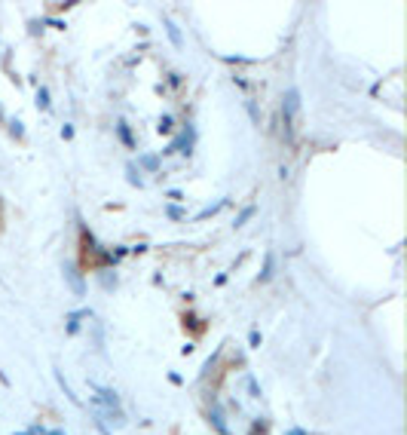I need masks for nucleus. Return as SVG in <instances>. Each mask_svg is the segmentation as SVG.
<instances>
[{
    "mask_svg": "<svg viewBox=\"0 0 407 435\" xmlns=\"http://www.w3.org/2000/svg\"><path fill=\"white\" fill-rule=\"evenodd\" d=\"M166 215L171 218V221H181V218H184V209H181L178 202H171V205H166Z\"/></svg>",
    "mask_w": 407,
    "mask_h": 435,
    "instance_id": "12",
    "label": "nucleus"
},
{
    "mask_svg": "<svg viewBox=\"0 0 407 435\" xmlns=\"http://www.w3.org/2000/svg\"><path fill=\"white\" fill-rule=\"evenodd\" d=\"M126 178H129V184H135V187H144V178H141V172H138L135 166H129V169H126Z\"/></svg>",
    "mask_w": 407,
    "mask_h": 435,
    "instance_id": "10",
    "label": "nucleus"
},
{
    "mask_svg": "<svg viewBox=\"0 0 407 435\" xmlns=\"http://www.w3.org/2000/svg\"><path fill=\"white\" fill-rule=\"evenodd\" d=\"M254 212H257V209H254V205H248V209H242V215L236 218V227H242V224L248 221V218H254Z\"/></svg>",
    "mask_w": 407,
    "mask_h": 435,
    "instance_id": "16",
    "label": "nucleus"
},
{
    "mask_svg": "<svg viewBox=\"0 0 407 435\" xmlns=\"http://www.w3.org/2000/svg\"><path fill=\"white\" fill-rule=\"evenodd\" d=\"M34 101H37V108L40 110H49V105H52V98H49V89H37V98H34Z\"/></svg>",
    "mask_w": 407,
    "mask_h": 435,
    "instance_id": "8",
    "label": "nucleus"
},
{
    "mask_svg": "<svg viewBox=\"0 0 407 435\" xmlns=\"http://www.w3.org/2000/svg\"><path fill=\"white\" fill-rule=\"evenodd\" d=\"M224 205H227L224 199H220V202H214V205H208V209H205V212H199V215H196V221H202V218H208V215H214L217 209H224Z\"/></svg>",
    "mask_w": 407,
    "mask_h": 435,
    "instance_id": "14",
    "label": "nucleus"
},
{
    "mask_svg": "<svg viewBox=\"0 0 407 435\" xmlns=\"http://www.w3.org/2000/svg\"><path fill=\"white\" fill-rule=\"evenodd\" d=\"M208 417H212V423H214V429H217L220 435H230V432H227V423H224V414H220V408H217V405H214L212 411H208Z\"/></svg>",
    "mask_w": 407,
    "mask_h": 435,
    "instance_id": "6",
    "label": "nucleus"
},
{
    "mask_svg": "<svg viewBox=\"0 0 407 435\" xmlns=\"http://www.w3.org/2000/svg\"><path fill=\"white\" fill-rule=\"evenodd\" d=\"M162 25H166V31H169V37H171V46H178V49H181V46H184V34H181V28H178V25H174V22H171L169 16H166V19H162Z\"/></svg>",
    "mask_w": 407,
    "mask_h": 435,
    "instance_id": "4",
    "label": "nucleus"
},
{
    "mask_svg": "<svg viewBox=\"0 0 407 435\" xmlns=\"http://www.w3.org/2000/svg\"><path fill=\"white\" fill-rule=\"evenodd\" d=\"M251 347H260V331H251V337H248Z\"/></svg>",
    "mask_w": 407,
    "mask_h": 435,
    "instance_id": "19",
    "label": "nucleus"
},
{
    "mask_svg": "<svg viewBox=\"0 0 407 435\" xmlns=\"http://www.w3.org/2000/svg\"><path fill=\"white\" fill-rule=\"evenodd\" d=\"M156 129H159L162 135H169V132L174 129V120H171V117H169V113H166V117H162V120H159V126H156Z\"/></svg>",
    "mask_w": 407,
    "mask_h": 435,
    "instance_id": "13",
    "label": "nucleus"
},
{
    "mask_svg": "<svg viewBox=\"0 0 407 435\" xmlns=\"http://www.w3.org/2000/svg\"><path fill=\"white\" fill-rule=\"evenodd\" d=\"M98 279H101V285H104V288L110 291L113 285H116V273H107V270H101V273H98Z\"/></svg>",
    "mask_w": 407,
    "mask_h": 435,
    "instance_id": "11",
    "label": "nucleus"
},
{
    "mask_svg": "<svg viewBox=\"0 0 407 435\" xmlns=\"http://www.w3.org/2000/svg\"><path fill=\"white\" fill-rule=\"evenodd\" d=\"M46 435H64V432H58V429H52V432H46Z\"/></svg>",
    "mask_w": 407,
    "mask_h": 435,
    "instance_id": "22",
    "label": "nucleus"
},
{
    "mask_svg": "<svg viewBox=\"0 0 407 435\" xmlns=\"http://www.w3.org/2000/svg\"><path fill=\"white\" fill-rule=\"evenodd\" d=\"M116 135H120V141L126 144V147H135V135H132V129H129V123H126L123 117L116 120Z\"/></svg>",
    "mask_w": 407,
    "mask_h": 435,
    "instance_id": "5",
    "label": "nucleus"
},
{
    "mask_svg": "<svg viewBox=\"0 0 407 435\" xmlns=\"http://www.w3.org/2000/svg\"><path fill=\"white\" fill-rule=\"evenodd\" d=\"M62 138H64V141H67V138H74V126H71V123H64V126H62Z\"/></svg>",
    "mask_w": 407,
    "mask_h": 435,
    "instance_id": "18",
    "label": "nucleus"
},
{
    "mask_svg": "<svg viewBox=\"0 0 407 435\" xmlns=\"http://www.w3.org/2000/svg\"><path fill=\"white\" fill-rule=\"evenodd\" d=\"M285 435H306V429H291V432H285Z\"/></svg>",
    "mask_w": 407,
    "mask_h": 435,
    "instance_id": "21",
    "label": "nucleus"
},
{
    "mask_svg": "<svg viewBox=\"0 0 407 435\" xmlns=\"http://www.w3.org/2000/svg\"><path fill=\"white\" fill-rule=\"evenodd\" d=\"M190 147H193V126H184V129L174 135V141L169 151H184V153H190Z\"/></svg>",
    "mask_w": 407,
    "mask_h": 435,
    "instance_id": "3",
    "label": "nucleus"
},
{
    "mask_svg": "<svg viewBox=\"0 0 407 435\" xmlns=\"http://www.w3.org/2000/svg\"><path fill=\"white\" fill-rule=\"evenodd\" d=\"M126 255H129V248H126V245H116L110 258H113V264H116V258H126Z\"/></svg>",
    "mask_w": 407,
    "mask_h": 435,
    "instance_id": "17",
    "label": "nucleus"
},
{
    "mask_svg": "<svg viewBox=\"0 0 407 435\" xmlns=\"http://www.w3.org/2000/svg\"><path fill=\"white\" fill-rule=\"evenodd\" d=\"M62 273H64V279H67V285H71V291H74V294H83V291H86L83 276H80V270L71 264V261H64V264H62Z\"/></svg>",
    "mask_w": 407,
    "mask_h": 435,
    "instance_id": "2",
    "label": "nucleus"
},
{
    "mask_svg": "<svg viewBox=\"0 0 407 435\" xmlns=\"http://www.w3.org/2000/svg\"><path fill=\"white\" fill-rule=\"evenodd\" d=\"M297 113H300V92H297V89H288L285 98H282V120H285V129L288 132H291V126H294Z\"/></svg>",
    "mask_w": 407,
    "mask_h": 435,
    "instance_id": "1",
    "label": "nucleus"
},
{
    "mask_svg": "<svg viewBox=\"0 0 407 435\" xmlns=\"http://www.w3.org/2000/svg\"><path fill=\"white\" fill-rule=\"evenodd\" d=\"M141 169H144V172H156V169H159V156H156V153H144V156H141Z\"/></svg>",
    "mask_w": 407,
    "mask_h": 435,
    "instance_id": "7",
    "label": "nucleus"
},
{
    "mask_svg": "<svg viewBox=\"0 0 407 435\" xmlns=\"http://www.w3.org/2000/svg\"><path fill=\"white\" fill-rule=\"evenodd\" d=\"M169 380H171V383H178V386H181V383H184V377H181V374H178V371H169Z\"/></svg>",
    "mask_w": 407,
    "mask_h": 435,
    "instance_id": "20",
    "label": "nucleus"
},
{
    "mask_svg": "<svg viewBox=\"0 0 407 435\" xmlns=\"http://www.w3.org/2000/svg\"><path fill=\"white\" fill-rule=\"evenodd\" d=\"M9 132H13L16 138H21V135H25V123L21 120H9Z\"/></svg>",
    "mask_w": 407,
    "mask_h": 435,
    "instance_id": "15",
    "label": "nucleus"
},
{
    "mask_svg": "<svg viewBox=\"0 0 407 435\" xmlns=\"http://www.w3.org/2000/svg\"><path fill=\"white\" fill-rule=\"evenodd\" d=\"M273 267H276V258H273V255H266V261H263V273L257 276V282H266V279H270V276H273Z\"/></svg>",
    "mask_w": 407,
    "mask_h": 435,
    "instance_id": "9",
    "label": "nucleus"
}]
</instances>
